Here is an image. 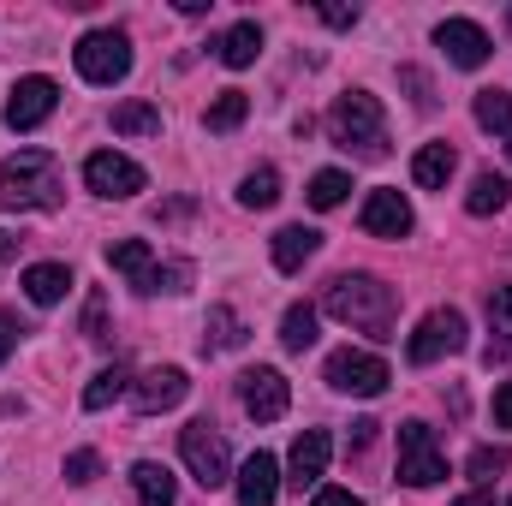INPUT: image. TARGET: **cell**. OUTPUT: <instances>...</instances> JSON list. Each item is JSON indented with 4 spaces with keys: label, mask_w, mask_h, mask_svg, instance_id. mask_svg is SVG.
<instances>
[{
    "label": "cell",
    "mask_w": 512,
    "mask_h": 506,
    "mask_svg": "<svg viewBox=\"0 0 512 506\" xmlns=\"http://www.w3.org/2000/svg\"><path fill=\"white\" fill-rule=\"evenodd\" d=\"M66 292H72V268H66V262H36V268H24V298H30V304L48 310V304H60Z\"/></svg>",
    "instance_id": "19"
},
{
    "label": "cell",
    "mask_w": 512,
    "mask_h": 506,
    "mask_svg": "<svg viewBox=\"0 0 512 506\" xmlns=\"http://www.w3.org/2000/svg\"><path fill=\"white\" fill-rule=\"evenodd\" d=\"M489 328L501 334V352L512 346V286H495L489 292Z\"/></svg>",
    "instance_id": "32"
},
{
    "label": "cell",
    "mask_w": 512,
    "mask_h": 506,
    "mask_svg": "<svg viewBox=\"0 0 512 506\" xmlns=\"http://www.w3.org/2000/svg\"><path fill=\"white\" fill-rule=\"evenodd\" d=\"M316 18H322V24H334V30H352V24H358V6H328V0H322V6H316Z\"/></svg>",
    "instance_id": "37"
},
{
    "label": "cell",
    "mask_w": 512,
    "mask_h": 506,
    "mask_svg": "<svg viewBox=\"0 0 512 506\" xmlns=\"http://www.w3.org/2000/svg\"><path fill=\"white\" fill-rule=\"evenodd\" d=\"M96 477H102V459H96L90 447L66 453V483H78V489H84V483H96Z\"/></svg>",
    "instance_id": "33"
},
{
    "label": "cell",
    "mask_w": 512,
    "mask_h": 506,
    "mask_svg": "<svg viewBox=\"0 0 512 506\" xmlns=\"http://www.w3.org/2000/svg\"><path fill=\"white\" fill-rule=\"evenodd\" d=\"M465 471H471V477H495V471H507V447H477V453L465 459Z\"/></svg>",
    "instance_id": "34"
},
{
    "label": "cell",
    "mask_w": 512,
    "mask_h": 506,
    "mask_svg": "<svg viewBox=\"0 0 512 506\" xmlns=\"http://www.w3.org/2000/svg\"><path fill=\"white\" fill-rule=\"evenodd\" d=\"M18 334H24V328H18V322H12V316L0 310V364L12 358V346H18Z\"/></svg>",
    "instance_id": "39"
},
{
    "label": "cell",
    "mask_w": 512,
    "mask_h": 506,
    "mask_svg": "<svg viewBox=\"0 0 512 506\" xmlns=\"http://www.w3.org/2000/svg\"><path fill=\"white\" fill-rule=\"evenodd\" d=\"M387 381H393V376H387V364L376 358V352H352V346H346V352H334V358H328V387H334V393L376 399Z\"/></svg>",
    "instance_id": "9"
},
{
    "label": "cell",
    "mask_w": 512,
    "mask_h": 506,
    "mask_svg": "<svg viewBox=\"0 0 512 506\" xmlns=\"http://www.w3.org/2000/svg\"><path fill=\"white\" fill-rule=\"evenodd\" d=\"M233 483H239V506H274V495H280V465H274V453H251Z\"/></svg>",
    "instance_id": "16"
},
{
    "label": "cell",
    "mask_w": 512,
    "mask_h": 506,
    "mask_svg": "<svg viewBox=\"0 0 512 506\" xmlns=\"http://www.w3.org/2000/svg\"><path fill=\"white\" fill-rule=\"evenodd\" d=\"M328 459H334V441H328V429H304L298 441H292V459H286V483L292 489H316L322 477H328Z\"/></svg>",
    "instance_id": "13"
},
{
    "label": "cell",
    "mask_w": 512,
    "mask_h": 506,
    "mask_svg": "<svg viewBox=\"0 0 512 506\" xmlns=\"http://www.w3.org/2000/svg\"><path fill=\"white\" fill-rule=\"evenodd\" d=\"M245 340H251L245 316H239L233 304H209V322H203V346H215V352H239Z\"/></svg>",
    "instance_id": "22"
},
{
    "label": "cell",
    "mask_w": 512,
    "mask_h": 506,
    "mask_svg": "<svg viewBox=\"0 0 512 506\" xmlns=\"http://www.w3.org/2000/svg\"><path fill=\"white\" fill-rule=\"evenodd\" d=\"M453 506H495V495H489V489H471L465 501H453Z\"/></svg>",
    "instance_id": "42"
},
{
    "label": "cell",
    "mask_w": 512,
    "mask_h": 506,
    "mask_svg": "<svg viewBox=\"0 0 512 506\" xmlns=\"http://www.w3.org/2000/svg\"><path fill=\"white\" fill-rule=\"evenodd\" d=\"M477 126L507 137L512 131V96H501V90H477Z\"/></svg>",
    "instance_id": "31"
},
{
    "label": "cell",
    "mask_w": 512,
    "mask_h": 506,
    "mask_svg": "<svg viewBox=\"0 0 512 506\" xmlns=\"http://www.w3.org/2000/svg\"><path fill=\"white\" fill-rule=\"evenodd\" d=\"M495 423H501V429H512V381L495 393Z\"/></svg>",
    "instance_id": "41"
},
{
    "label": "cell",
    "mask_w": 512,
    "mask_h": 506,
    "mask_svg": "<svg viewBox=\"0 0 512 506\" xmlns=\"http://www.w3.org/2000/svg\"><path fill=\"white\" fill-rule=\"evenodd\" d=\"M72 60H78V78H84V84L114 90L131 72V36L126 30H90V36L72 48Z\"/></svg>",
    "instance_id": "5"
},
{
    "label": "cell",
    "mask_w": 512,
    "mask_h": 506,
    "mask_svg": "<svg viewBox=\"0 0 512 506\" xmlns=\"http://www.w3.org/2000/svg\"><path fill=\"white\" fill-rule=\"evenodd\" d=\"M108 268H120L137 292H149V280H155L161 262H155V251H149L143 239H120V245H108Z\"/></svg>",
    "instance_id": "21"
},
{
    "label": "cell",
    "mask_w": 512,
    "mask_h": 506,
    "mask_svg": "<svg viewBox=\"0 0 512 506\" xmlns=\"http://www.w3.org/2000/svg\"><path fill=\"white\" fill-rule=\"evenodd\" d=\"M131 495H137V506H173L179 501V483H173L167 465L137 459V465H131Z\"/></svg>",
    "instance_id": "17"
},
{
    "label": "cell",
    "mask_w": 512,
    "mask_h": 506,
    "mask_svg": "<svg viewBox=\"0 0 512 506\" xmlns=\"http://www.w3.org/2000/svg\"><path fill=\"white\" fill-rule=\"evenodd\" d=\"M447 477V453L435 441L429 423H399V483L411 489H435Z\"/></svg>",
    "instance_id": "7"
},
{
    "label": "cell",
    "mask_w": 512,
    "mask_h": 506,
    "mask_svg": "<svg viewBox=\"0 0 512 506\" xmlns=\"http://www.w3.org/2000/svg\"><path fill=\"white\" fill-rule=\"evenodd\" d=\"M215 54L233 66V72H245V66H256V54H262V24L256 18H239L221 42H215Z\"/></svg>",
    "instance_id": "23"
},
{
    "label": "cell",
    "mask_w": 512,
    "mask_h": 506,
    "mask_svg": "<svg viewBox=\"0 0 512 506\" xmlns=\"http://www.w3.org/2000/svg\"><path fill=\"white\" fill-rule=\"evenodd\" d=\"M507 24H512V12H507Z\"/></svg>",
    "instance_id": "45"
},
{
    "label": "cell",
    "mask_w": 512,
    "mask_h": 506,
    "mask_svg": "<svg viewBox=\"0 0 512 506\" xmlns=\"http://www.w3.org/2000/svg\"><path fill=\"white\" fill-rule=\"evenodd\" d=\"M239 399H245V411H251L256 423H280L286 405H292V381L280 376V370H268V364H256V370L239 376Z\"/></svg>",
    "instance_id": "10"
},
{
    "label": "cell",
    "mask_w": 512,
    "mask_h": 506,
    "mask_svg": "<svg viewBox=\"0 0 512 506\" xmlns=\"http://www.w3.org/2000/svg\"><path fill=\"white\" fill-rule=\"evenodd\" d=\"M453 167H459V155H453V143H423V149L411 155V179H417L423 191H447V179H453Z\"/></svg>",
    "instance_id": "18"
},
{
    "label": "cell",
    "mask_w": 512,
    "mask_h": 506,
    "mask_svg": "<svg viewBox=\"0 0 512 506\" xmlns=\"http://www.w3.org/2000/svg\"><path fill=\"white\" fill-rule=\"evenodd\" d=\"M316 251H322V233H316V227H280V233H274V268H280V274H298Z\"/></svg>",
    "instance_id": "20"
},
{
    "label": "cell",
    "mask_w": 512,
    "mask_h": 506,
    "mask_svg": "<svg viewBox=\"0 0 512 506\" xmlns=\"http://www.w3.org/2000/svg\"><path fill=\"white\" fill-rule=\"evenodd\" d=\"M328 137L346 149V155H364V161H382L387 155V114L370 90H346L334 108H328Z\"/></svg>",
    "instance_id": "3"
},
{
    "label": "cell",
    "mask_w": 512,
    "mask_h": 506,
    "mask_svg": "<svg viewBox=\"0 0 512 506\" xmlns=\"http://www.w3.org/2000/svg\"><path fill=\"white\" fill-rule=\"evenodd\" d=\"M507 155H512V131H507Z\"/></svg>",
    "instance_id": "44"
},
{
    "label": "cell",
    "mask_w": 512,
    "mask_h": 506,
    "mask_svg": "<svg viewBox=\"0 0 512 506\" xmlns=\"http://www.w3.org/2000/svg\"><path fill=\"white\" fill-rule=\"evenodd\" d=\"M239 203H245V209H274V203H280V173H274V167H256V173H245Z\"/></svg>",
    "instance_id": "29"
},
{
    "label": "cell",
    "mask_w": 512,
    "mask_h": 506,
    "mask_svg": "<svg viewBox=\"0 0 512 506\" xmlns=\"http://www.w3.org/2000/svg\"><path fill=\"white\" fill-rule=\"evenodd\" d=\"M84 185H90L96 197H114V203H126V197H137V191L149 185V173H143L131 155H120V149H96V155L84 161Z\"/></svg>",
    "instance_id": "8"
},
{
    "label": "cell",
    "mask_w": 512,
    "mask_h": 506,
    "mask_svg": "<svg viewBox=\"0 0 512 506\" xmlns=\"http://www.w3.org/2000/svg\"><path fill=\"white\" fill-rule=\"evenodd\" d=\"M84 334L90 340H108V298L102 292H90V304H84Z\"/></svg>",
    "instance_id": "35"
},
{
    "label": "cell",
    "mask_w": 512,
    "mask_h": 506,
    "mask_svg": "<svg viewBox=\"0 0 512 506\" xmlns=\"http://www.w3.org/2000/svg\"><path fill=\"white\" fill-rule=\"evenodd\" d=\"M435 48H447V60L465 66V72L489 66V54H495L489 30H483L477 18H441V24H435Z\"/></svg>",
    "instance_id": "12"
},
{
    "label": "cell",
    "mask_w": 512,
    "mask_h": 506,
    "mask_svg": "<svg viewBox=\"0 0 512 506\" xmlns=\"http://www.w3.org/2000/svg\"><path fill=\"white\" fill-rule=\"evenodd\" d=\"M280 346H286V352H310V346H316V310H310V304H292V310L280 316Z\"/></svg>",
    "instance_id": "25"
},
{
    "label": "cell",
    "mask_w": 512,
    "mask_h": 506,
    "mask_svg": "<svg viewBox=\"0 0 512 506\" xmlns=\"http://www.w3.org/2000/svg\"><path fill=\"white\" fill-rule=\"evenodd\" d=\"M453 352H465V316L447 304V310H429L417 328H411V340H405V358L417 364V370H429V364H441V358H453Z\"/></svg>",
    "instance_id": "6"
},
{
    "label": "cell",
    "mask_w": 512,
    "mask_h": 506,
    "mask_svg": "<svg viewBox=\"0 0 512 506\" xmlns=\"http://www.w3.org/2000/svg\"><path fill=\"white\" fill-rule=\"evenodd\" d=\"M54 108H60V84H54V78H42V72H36V78H18L12 96H6V126L12 131H36Z\"/></svg>",
    "instance_id": "11"
},
{
    "label": "cell",
    "mask_w": 512,
    "mask_h": 506,
    "mask_svg": "<svg viewBox=\"0 0 512 506\" xmlns=\"http://www.w3.org/2000/svg\"><path fill=\"white\" fill-rule=\"evenodd\" d=\"M179 459H185V471H191L209 495L233 483V453H227V441H221V429H215L209 417H197V423L179 429Z\"/></svg>",
    "instance_id": "4"
},
{
    "label": "cell",
    "mask_w": 512,
    "mask_h": 506,
    "mask_svg": "<svg viewBox=\"0 0 512 506\" xmlns=\"http://www.w3.org/2000/svg\"><path fill=\"white\" fill-rule=\"evenodd\" d=\"M66 197V179H60V161L48 149H18L0 161V209H60Z\"/></svg>",
    "instance_id": "2"
},
{
    "label": "cell",
    "mask_w": 512,
    "mask_h": 506,
    "mask_svg": "<svg viewBox=\"0 0 512 506\" xmlns=\"http://www.w3.org/2000/svg\"><path fill=\"white\" fill-rule=\"evenodd\" d=\"M310 506H364V501H358L352 489H316V495H310Z\"/></svg>",
    "instance_id": "38"
},
{
    "label": "cell",
    "mask_w": 512,
    "mask_h": 506,
    "mask_svg": "<svg viewBox=\"0 0 512 506\" xmlns=\"http://www.w3.org/2000/svg\"><path fill=\"white\" fill-rule=\"evenodd\" d=\"M114 131L120 137H155L161 131V108L155 102H120L114 108Z\"/></svg>",
    "instance_id": "26"
},
{
    "label": "cell",
    "mask_w": 512,
    "mask_h": 506,
    "mask_svg": "<svg viewBox=\"0 0 512 506\" xmlns=\"http://www.w3.org/2000/svg\"><path fill=\"white\" fill-rule=\"evenodd\" d=\"M245 114H251V96H245V90H221V96L209 102L203 126H209V131H239V126H245Z\"/></svg>",
    "instance_id": "24"
},
{
    "label": "cell",
    "mask_w": 512,
    "mask_h": 506,
    "mask_svg": "<svg viewBox=\"0 0 512 506\" xmlns=\"http://www.w3.org/2000/svg\"><path fill=\"white\" fill-rule=\"evenodd\" d=\"M185 280H191V268H185V262H167V268H155L149 292H185Z\"/></svg>",
    "instance_id": "36"
},
{
    "label": "cell",
    "mask_w": 512,
    "mask_h": 506,
    "mask_svg": "<svg viewBox=\"0 0 512 506\" xmlns=\"http://www.w3.org/2000/svg\"><path fill=\"white\" fill-rule=\"evenodd\" d=\"M346 191H352V173H340V167H322L316 179H310V209H340L346 203Z\"/></svg>",
    "instance_id": "28"
},
{
    "label": "cell",
    "mask_w": 512,
    "mask_h": 506,
    "mask_svg": "<svg viewBox=\"0 0 512 506\" xmlns=\"http://www.w3.org/2000/svg\"><path fill=\"white\" fill-rule=\"evenodd\" d=\"M358 227H364L370 239H405V233H411V203H405L399 191H370L364 209H358Z\"/></svg>",
    "instance_id": "14"
},
{
    "label": "cell",
    "mask_w": 512,
    "mask_h": 506,
    "mask_svg": "<svg viewBox=\"0 0 512 506\" xmlns=\"http://www.w3.org/2000/svg\"><path fill=\"white\" fill-rule=\"evenodd\" d=\"M512 197V185L501 179V173H477V185H471V197H465V209L471 215H501Z\"/></svg>",
    "instance_id": "27"
},
{
    "label": "cell",
    "mask_w": 512,
    "mask_h": 506,
    "mask_svg": "<svg viewBox=\"0 0 512 506\" xmlns=\"http://www.w3.org/2000/svg\"><path fill=\"white\" fill-rule=\"evenodd\" d=\"M120 393H131V376L120 370V364H114V370H102V376L84 387V411H108Z\"/></svg>",
    "instance_id": "30"
},
{
    "label": "cell",
    "mask_w": 512,
    "mask_h": 506,
    "mask_svg": "<svg viewBox=\"0 0 512 506\" xmlns=\"http://www.w3.org/2000/svg\"><path fill=\"white\" fill-rule=\"evenodd\" d=\"M0 256H18V239H12L6 227H0Z\"/></svg>",
    "instance_id": "43"
},
{
    "label": "cell",
    "mask_w": 512,
    "mask_h": 506,
    "mask_svg": "<svg viewBox=\"0 0 512 506\" xmlns=\"http://www.w3.org/2000/svg\"><path fill=\"white\" fill-rule=\"evenodd\" d=\"M376 429H382L376 417H358V423H352V447H370V441H376Z\"/></svg>",
    "instance_id": "40"
},
{
    "label": "cell",
    "mask_w": 512,
    "mask_h": 506,
    "mask_svg": "<svg viewBox=\"0 0 512 506\" xmlns=\"http://www.w3.org/2000/svg\"><path fill=\"white\" fill-rule=\"evenodd\" d=\"M185 393H191V376H185V370H173V364H167V370H149L143 381H131V405H137L143 417H161V411H173Z\"/></svg>",
    "instance_id": "15"
},
{
    "label": "cell",
    "mask_w": 512,
    "mask_h": 506,
    "mask_svg": "<svg viewBox=\"0 0 512 506\" xmlns=\"http://www.w3.org/2000/svg\"><path fill=\"white\" fill-rule=\"evenodd\" d=\"M322 310H328L334 322L370 334V340H393V310H399V298H393V286L376 280V274H334L328 292H322Z\"/></svg>",
    "instance_id": "1"
}]
</instances>
